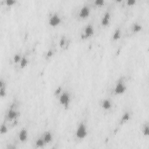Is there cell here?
I'll return each instance as SVG.
<instances>
[{
    "label": "cell",
    "instance_id": "1",
    "mask_svg": "<svg viewBox=\"0 0 149 149\" xmlns=\"http://www.w3.org/2000/svg\"><path fill=\"white\" fill-rule=\"evenodd\" d=\"M88 127L86 119H83L77 123L73 134L74 140L76 143H80L83 141L88 136Z\"/></svg>",
    "mask_w": 149,
    "mask_h": 149
},
{
    "label": "cell",
    "instance_id": "2",
    "mask_svg": "<svg viewBox=\"0 0 149 149\" xmlns=\"http://www.w3.org/2000/svg\"><path fill=\"white\" fill-rule=\"evenodd\" d=\"M59 104L65 109L69 108L72 100V97L70 92L67 90L62 88L61 87L57 88L55 91Z\"/></svg>",
    "mask_w": 149,
    "mask_h": 149
},
{
    "label": "cell",
    "instance_id": "3",
    "mask_svg": "<svg viewBox=\"0 0 149 149\" xmlns=\"http://www.w3.org/2000/svg\"><path fill=\"white\" fill-rule=\"evenodd\" d=\"M127 80L126 77L121 76L115 82L112 88V94L114 95L123 94L127 89Z\"/></svg>",
    "mask_w": 149,
    "mask_h": 149
},
{
    "label": "cell",
    "instance_id": "4",
    "mask_svg": "<svg viewBox=\"0 0 149 149\" xmlns=\"http://www.w3.org/2000/svg\"><path fill=\"white\" fill-rule=\"evenodd\" d=\"M95 33V27L93 23H88L85 24L81 29L80 33V38L86 40L91 38Z\"/></svg>",
    "mask_w": 149,
    "mask_h": 149
},
{
    "label": "cell",
    "instance_id": "5",
    "mask_svg": "<svg viewBox=\"0 0 149 149\" xmlns=\"http://www.w3.org/2000/svg\"><path fill=\"white\" fill-rule=\"evenodd\" d=\"M91 6L88 4L81 6L76 12V19L80 21H83L87 19L91 13Z\"/></svg>",
    "mask_w": 149,
    "mask_h": 149
},
{
    "label": "cell",
    "instance_id": "6",
    "mask_svg": "<svg viewBox=\"0 0 149 149\" xmlns=\"http://www.w3.org/2000/svg\"><path fill=\"white\" fill-rule=\"evenodd\" d=\"M99 106L104 112L110 113L114 108V103L111 98L104 97L100 100Z\"/></svg>",
    "mask_w": 149,
    "mask_h": 149
},
{
    "label": "cell",
    "instance_id": "7",
    "mask_svg": "<svg viewBox=\"0 0 149 149\" xmlns=\"http://www.w3.org/2000/svg\"><path fill=\"white\" fill-rule=\"evenodd\" d=\"M19 111L17 109L16 106L15 104H13L7 110L5 115V119L6 120L9 122L15 121L19 116Z\"/></svg>",
    "mask_w": 149,
    "mask_h": 149
},
{
    "label": "cell",
    "instance_id": "8",
    "mask_svg": "<svg viewBox=\"0 0 149 149\" xmlns=\"http://www.w3.org/2000/svg\"><path fill=\"white\" fill-rule=\"evenodd\" d=\"M62 21L61 16L57 12H52L49 14L48 18V24L51 27H56L59 26Z\"/></svg>",
    "mask_w": 149,
    "mask_h": 149
},
{
    "label": "cell",
    "instance_id": "9",
    "mask_svg": "<svg viewBox=\"0 0 149 149\" xmlns=\"http://www.w3.org/2000/svg\"><path fill=\"white\" fill-rule=\"evenodd\" d=\"M112 21V13L109 9H107L102 15L100 19V26L102 28L108 27Z\"/></svg>",
    "mask_w": 149,
    "mask_h": 149
},
{
    "label": "cell",
    "instance_id": "10",
    "mask_svg": "<svg viewBox=\"0 0 149 149\" xmlns=\"http://www.w3.org/2000/svg\"><path fill=\"white\" fill-rule=\"evenodd\" d=\"M132 116H133V112L132 110L129 109H126L125 110H124L119 119V120L118 122V126L119 127L122 126L125 124L129 122L132 119Z\"/></svg>",
    "mask_w": 149,
    "mask_h": 149
},
{
    "label": "cell",
    "instance_id": "11",
    "mask_svg": "<svg viewBox=\"0 0 149 149\" xmlns=\"http://www.w3.org/2000/svg\"><path fill=\"white\" fill-rule=\"evenodd\" d=\"M123 36V30L122 26H119L116 27L113 31L112 33L111 37V40L112 42H118L119 40H120Z\"/></svg>",
    "mask_w": 149,
    "mask_h": 149
},
{
    "label": "cell",
    "instance_id": "12",
    "mask_svg": "<svg viewBox=\"0 0 149 149\" xmlns=\"http://www.w3.org/2000/svg\"><path fill=\"white\" fill-rule=\"evenodd\" d=\"M143 29L142 24L137 21H135L132 23L129 27V33L131 35H134L139 33L142 31Z\"/></svg>",
    "mask_w": 149,
    "mask_h": 149
},
{
    "label": "cell",
    "instance_id": "13",
    "mask_svg": "<svg viewBox=\"0 0 149 149\" xmlns=\"http://www.w3.org/2000/svg\"><path fill=\"white\" fill-rule=\"evenodd\" d=\"M29 138L28 130L26 127H22L17 134V139L21 143H24Z\"/></svg>",
    "mask_w": 149,
    "mask_h": 149
},
{
    "label": "cell",
    "instance_id": "14",
    "mask_svg": "<svg viewBox=\"0 0 149 149\" xmlns=\"http://www.w3.org/2000/svg\"><path fill=\"white\" fill-rule=\"evenodd\" d=\"M45 145L49 144L54 139V135L50 130H45L40 134Z\"/></svg>",
    "mask_w": 149,
    "mask_h": 149
},
{
    "label": "cell",
    "instance_id": "15",
    "mask_svg": "<svg viewBox=\"0 0 149 149\" xmlns=\"http://www.w3.org/2000/svg\"><path fill=\"white\" fill-rule=\"evenodd\" d=\"M7 94V85L5 80L3 79H1L0 80V97L4 98Z\"/></svg>",
    "mask_w": 149,
    "mask_h": 149
},
{
    "label": "cell",
    "instance_id": "16",
    "mask_svg": "<svg viewBox=\"0 0 149 149\" xmlns=\"http://www.w3.org/2000/svg\"><path fill=\"white\" fill-rule=\"evenodd\" d=\"M141 132L144 137H148L149 136V123L148 121L144 122L141 125Z\"/></svg>",
    "mask_w": 149,
    "mask_h": 149
},
{
    "label": "cell",
    "instance_id": "17",
    "mask_svg": "<svg viewBox=\"0 0 149 149\" xmlns=\"http://www.w3.org/2000/svg\"><path fill=\"white\" fill-rule=\"evenodd\" d=\"M34 147L35 148H43L46 146L45 143L44 142L41 136H38L34 141Z\"/></svg>",
    "mask_w": 149,
    "mask_h": 149
},
{
    "label": "cell",
    "instance_id": "18",
    "mask_svg": "<svg viewBox=\"0 0 149 149\" xmlns=\"http://www.w3.org/2000/svg\"><path fill=\"white\" fill-rule=\"evenodd\" d=\"M28 63H29L28 59L27 58V57L26 56L23 55V56L22 57V59H21V60H20V62L19 63L20 67L21 68H25L27 65Z\"/></svg>",
    "mask_w": 149,
    "mask_h": 149
},
{
    "label": "cell",
    "instance_id": "19",
    "mask_svg": "<svg viewBox=\"0 0 149 149\" xmlns=\"http://www.w3.org/2000/svg\"><path fill=\"white\" fill-rule=\"evenodd\" d=\"M8 126L6 124L5 122L2 123L1 126V129H0V133L1 134H5L8 132Z\"/></svg>",
    "mask_w": 149,
    "mask_h": 149
},
{
    "label": "cell",
    "instance_id": "20",
    "mask_svg": "<svg viewBox=\"0 0 149 149\" xmlns=\"http://www.w3.org/2000/svg\"><path fill=\"white\" fill-rule=\"evenodd\" d=\"M105 1L104 0H95L93 1V5L96 7H102L104 5Z\"/></svg>",
    "mask_w": 149,
    "mask_h": 149
},
{
    "label": "cell",
    "instance_id": "21",
    "mask_svg": "<svg viewBox=\"0 0 149 149\" xmlns=\"http://www.w3.org/2000/svg\"><path fill=\"white\" fill-rule=\"evenodd\" d=\"M22 56H23V55L20 54V53L15 54L13 56V61L16 63H19Z\"/></svg>",
    "mask_w": 149,
    "mask_h": 149
},
{
    "label": "cell",
    "instance_id": "22",
    "mask_svg": "<svg viewBox=\"0 0 149 149\" xmlns=\"http://www.w3.org/2000/svg\"><path fill=\"white\" fill-rule=\"evenodd\" d=\"M16 2V0H6V1H5V3L6 5L9 6H11L15 5Z\"/></svg>",
    "mask_w": 149,
    "mask_h": 149
},
{
    "label": "cell",
    "instance_id": "23",
    "mask_svg": "<svg viewBox=\"0 0 149 149\" xmlns=\"http://www.w3.org/2000/svg\"><path fill=\"white\" fill-rule=\"evenodd\" d=\"M136 3V0H127L126 1V3L127 6H132L133 5H134Z\"/></svg>",
    "mask_w": 149,
    "mask_h": 149
}]
</instances>
